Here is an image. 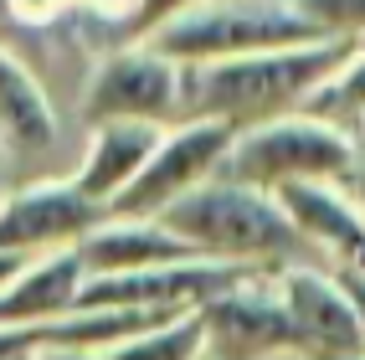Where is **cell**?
Returning <instances> with one entry per match:
<instances>
[{
  "label": "cell",
  "mask_w": 365,
  "mask_h": 360,
  "mask_svg": "<svg viewBox=\"0 0 365 360\" xmlns=\"http://www.w3.org/2000/svg\"><path fill=\"white\" fill-rule=\"evenodd\" d=\"M355 41H299L278 52H252L232 62H206L185 67V118H222L232 129H252L267 118L299 113L309 93L350 57Z\"/></svg>",
  "instance_id": "cell-1"
},
{
  "label": "cell",
  "mask_w": 365,
  "mask_h": 360,
  "mask_svg": "<svg viewBox=\"0 0 365 360\" xmlns=\"http://www.w3.org/2000/svg\"><path fill=\"white\" fill-rule=\"evenodd\" d=\"M160 222L196 257H216V262L288 268V262H309L314 257L273 190H257V185L232 180V175H216V180L196 185L175 206H165Z\"/></svg>",
  "instance_id": "cell-2"
},
{
  "label": "cell",
  "mask_w": 365,
  "mask_h": 360,
  "mask_svg": "<svg viewBox=\"0 0 365 360\" xmlns=\"http://www.w3.org/2000/svg\"><path fill=\"white\" fill-rule=\"evenodd\" d=\"M144 41H155L180 67H206V62H232L252 52L319 41V31L294 0H201L196 11L175 16L170 26H160Z\"/></svg>",
  "instance_id": "cell-3"
},
{
  "label": "cell",
  "mask_w": 365,
  "mask_h": 360,
  "mask_svg": "<svg viewBox=\"0 0 365 360\" xmlns=\"http://www.w3.org/2000/svg\"><path fill=\"white\" fill-rule=\"evenodd\" d=\"M350 170H355V134L334 129L314 113H283V118H267V124L237 129L222 175L278 196L283 185H304V180L350 185Z\"/></svg>",
  "instance_id": "cell-4"
},
{
  "label": "cell",
  "mask_w": 365,
  "mask_h": 360,
  "mask_svg": "<svg viewBox=\"0 0 365 360\" xmlns=\"http://www.w3.org/2000/svg\"><path fill=\"white\" fill-rule=\"evenodd\" d=\"M83 118L88 124H180L185 118V67L170 62L155 41H118L93 62L83 83Z\"/></svg>",
  "instance_id": "cell-5"
},
{
  "label": "cell",
  "mask_w": 365,
  "mask_h": 360,
  "mask_svg": "<svg viewBox=\"0 0 365 360\" xmlns=\"http://www.w3.org/2000/svg\"><path fill=\"white\" fill-rule=\"evenodd\" d=\"M201 324H206V360L304 355L299 324L278 294V268H262L232 283L227 294H216L211 304H201Z\"/></svg>",
  "instance_id": "cell-6"
},
{
  "label": "cell",
  "mask_w": 365,
  "mask_h": 360,
  "mask_svg": "<svg viewBox=\"0 0 365 360\" xmlns=\"http://www.w3.org/2000/svg\"><path fill=\"white\" fill-rule=\"evenodd\" d=\"M237 129L222 118H180L170 124L155 144L150 165L139 170V180L118 196V206L108 216H160L165 206H175L180 196H190L196 185L216 180L227 170Z\"/></svg>",
  "instance_id": "cell-7"
},
{
  "label": "cell",
  "mask_w": 365,
  "mask_h": 360,
  "mask_svg": "<svg viewBox=\"0 0 365 360\" xmlns=\"http://www.w3.org/2000/svg\"><path fill=\"white\" fill-rule=\"evenodd\" d=\"M103 206H93L72 175H46L21 190L0 196V252L21 257H46L62 247H78L83 237L103 222Z\"/></svg>",
  "instance_id": "cell-8"
},
{
  "label": "cell",
  "mask_w": 365,
  "mask_h": 360,
  "mask_svg": "<svg viewBox=\"0 0 365 360\" xmlns=\"http://www.w3.org/2000/svg\"><path fill=\"white\" fill-rule=\"evenodd\" d=\"M278 294L288 304V314L299 324V340L309 360H350L360 350V324H355V304L345 294V278L324 262H288L278 268Z\"/></svg>",
  "instance_id": "cell-9"
},
{
  "label": "cell",
  "mask_w": 365,
  "mask_h": 360,
  "mask_svg": "<svg viewBox=\"0 0 365 360\" xmlns=\"http://www.w3.org/2000/svg\"><path fill=\"white\" fill-rule=\"evenodd\" d=\"M278 201L288 211L304 247L324 262V268H350L365 273V206L345 180H304L283 185Z\"/></svg>",
  "instance_id": "cell-10"
},
{
  "label": "cell",
  "mask_w": 365,
  "mask_h": 360,
  "mask_svg": "<svg viewBox=\"0 0 365 360\" xmlns=\"http://www.w3.org/2000/svg\"><path fill=\"white\" fill-rule=\"evenodd\" d=\"M160 134H165L160 124H129V118L88 124V144H83L78 170H72V185H78L93 206L113 211L118 196H124V190L139 180V170L150 165Z\"/></svg>",
  "instance_id": "cell-11"
},
{
  "label": "cell",
  "mask_w": 365,
  "mask_h": 360,
  "mask_svg": "<svg viewBox=\"0 0 365 360\" xmlns=\"http://www.w3.org/2000/svg\"><path fill=\"white\" fill-rule=\"evenodd\" d=\"M78 257L88 278H108V273H139V268H165V262H190V252L160 216H103L83 242Z\"/></svg>",
  "instance_id": "cell-12"
},
{
  "label": "cell",
  "mask_w": 365,
  "mask_h": 360,
  "mask_svg": "<svg viewBox=\"0 0 365 360\" xmlns=\"http://www.w3.org/2000/svg\"><path fill=\"white\" fill-rule=\"evenodd\" d=\"M83 288H88V268H83L78 247L31 257L0 288V329H26V324L62 319L83 304Z\"/></svg>",
  "instance_id": "cell-13"
},
{
  "label": "cell",
  "mask_w": 365,
  "mask_h": 360,
  "mask_svg": "<svg viewBox=\"0 0 365 360\" xmlns=\"http://www.w3.org/2000/svg\"><path fill=\"white\" fill-rule=\"evenodd\" d=\"M0 150L26 165L57 150V108L11 46H0Z\"/></svg>",
  "instance_id": "cell-14"
},
{
  "label": "cell",
  "mask_w": 365,
  "mask_h": 360,
  "mask_svg": "<svg viewBox=\"0 0 365 360\" xmlns=\"http://www.w3.org/2000/svg\"><path fill=\"white\" fill-rule=\"evenodd\" d=\"M299 113H314V118H324V124L345 129V134H355L365 124V41L350 46V57L309 93V103Z\"/></svg>",
  "instance_id": "cell-15"
},
{
  "label": "cell",
  "mask_w": 365,
  "mask_h": 360,
  "mask_svg": "<svg viewBox=\"0 0 365 360\" xmlns=\"http://www.w3.org/2000/svg\"><path fill=\"white\" fill-rule=\"evenodd\" d=\"M103 360H206V324L196 314H175L155 329L134 334V340L103 350Z\"/></svg>",
  "instance_id": "cell-16"
},
{
  "label": "cell",
  "mask_w": 365,
  "mask_h": 360,
  "mask_svg": "<svg viewBox=\"0 0 365 360\" xmlns=\"http://www.w3.org/2000/svg\"><path fill=\"white\" fill-rule=\"evenodd\" d=\"M294 6L314 21V31H319V36L365 41V0H294Z\"/></svg>",
  "instance_id": "cell-17"
},
{
  "label": "cell",
  "mask_w": 365,
  "mask_h": 360,
  "mask_svg": "<svg viewBox=\"0 0 365 360\" xmlns=\"http://www.w3.org/2000/svg\"><path fill=\"white\" fill-rule=\"evenodd\" d=\"M201 0H134V16L124 21V41H144V36H155L160 26H170L175 16L185 11H196Z\"/></svg>",
  "instance_id": "cell-18"
},
{
  "label": "cell",
  "mask_w": 365,
  "mask_h": 360,
  "mask_svg": "<svg viewBox=\"0 0 365 360\" xmlns=\"http://www.w3.org/2000/svg\"><path fill=\"white\" fill-rule=\"evenodd\" d=\"M339 278H345V294L355 304V324H360V350H365V273H350V268H334Z\"/></svg>",
  "instance_id": "cell-19"
},
{
  "label": "cell",
  "mask_w": 365,
  "mask_h": 360,
  "mask_svg": "<svg viewBox=\"0 0 365 360\" xmlns=\"http://www.w3.org/2000/svg\"><path fill=\"white\" fill-rule=\"evenodd\" d=\"M350 190H355L360 206H365V124L355 129V170H350Z\"/></svg>",
  "instance_id": "cell-20"
},
{
  "label": "cell",
  "mask_w": 365,
  "mask_h": 360,
  "mask_svg": "<svg viewBox=\"0 0 365 360\" xmlns=\"http://www.w3.org/2000/svg\"><path fill=\"white\" fill-rule=\"evenodd\" d=\"M16 26H21V21H16V0H0V46H11Z\"/></svg>",
  "instance_id": "cell-21"
},
{
  "label": "cell",
  "mask_w": 365,
  "mask_h": 360,
  "mask_svg": "<svg viewBox=\"0 0 365 360\" xmlns=\"http://www.w3.org/2000/svg\"><path fill=\"white\" fill-rule=\"evenodd\" d=\"M26 262H31V257H21V252H0V288H6L21 268H26Z\"/></svg>",
  "instance_id": "cell-22"
},
{
  "label": "cell",
  "mask_w": 365,
  "mask_h": 360,
  "mask_svg": "<svg viewBox=\"0 0 365 360\" xmlns=\"http://www.w3.org/2000/svg\"><path fill=\"white\" fill-rule=\"evenodd\" d=\"M26 360H103V355H88V350H36Z\"/></svg>",
  "instance_id": "cell-23"
},
{
  "label": "cell",
  "mask_w": 365,
  "mask_h": 360,
  "mask_svg": "<svg viewBox=\"0 0 365 360\" xmlns=\"http://www.w3.org/2000/svg\"><path fill=\"white\" fill-rule=\"evenodd\" d=\"M11 360H26V355H11Z\"/></svg>",
  "instance_id": "cell-24"
},
{
  "label": "cell",
  "mask_w": 365,
  "mask_h": 360,
  "mask_svg": "<svg viewBox=\"0 0 365 360\" xmlns=\"http://www.w3.org/2000/svg\"><path fill=\"white\" fill-rule=\"evenodd\" d=\"M350 360H365V355H350Z\"/></svg>",
  "instance_id": "cell-25"
},
{
  "label": "cell",
  "mask_w": 365,
  "mask_h": 360,
  "mask_svg": "<svg viewBox=\"0 0 365 360\" xmlns=\"http://www.w3.org/2000/svg\"><path fill=\"white\" fill-rule=\"evenodd\" d=\"M0 196H6V185H0Z\"/></svg>",
  "instance_id": "cell-26"
}]
</instances>
